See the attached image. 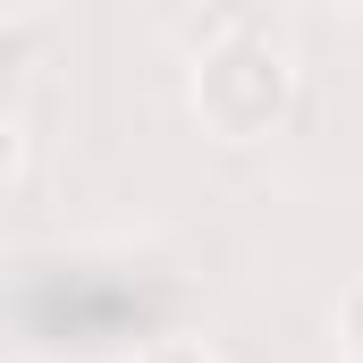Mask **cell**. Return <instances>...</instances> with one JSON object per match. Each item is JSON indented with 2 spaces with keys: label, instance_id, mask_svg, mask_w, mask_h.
I'll list each match as a JSON object with an SVG mask.
<instances>
[{
  "label": "cell",
  "instance_id": "cell-1",
  "mask_svg": "<svg viewBox=\"0 0 363 363\" xmlns=\"http://www.w3.org/2000/svg\"><path fill=\"white\" fill-rule=\"evenodd\" d=\"M178 279H161L152 262H43L17 287V330L43 355H135L152 330H169Z\"/></svg>",
  "mask_w": 363,
  "mask_h": 363
},
{
  "label": "cell",
  "instance_id": "cell-2",
  "mask_svg": "<svg viewBox=\"0 0 363 363\" xmlns=\"http://www.w3.org/2000/svg\"><path fill=\"white\" fill-rule=\"evenodd\" d=\"M186 110H194V127L220 135V144H271L279 127L296 118V51L279 43L271 26L228 17V26L194 51Z\"/></svg>",
  "mask_w": 363,
  "mask_h": 363
},
{
  "label": "cell",
  "instance_id": "cell-3",
  "mask_svg": "<svg viewBox=\"0 0 363 363\" xmlns=\"http://www.w3.org/2000/svg\"><path fill=\"white\" fill-rule=\"evenodd\" d=\"M127 363H220V347H211V338H194V330H152Z\"/></svg>",
  "mask_w": 363,
  "mask_h": 363
},
{
  "label": "cell",
  "instance_id": "cell-4",
  "mask_svg": "<svg viewBox=\"0 0 363 363\" xmlns=\"http://www.w3.org/2000/svg\"><path fill=\"white\" fill-rule=\"evenodd\" d=\"M330 330H338V355L347 363H363V279L338 296V313H330Z\"/></svg>",
  "mask_w": 363,
  "mask_h": 363
},
{
  "label": "cell",
  "instance_id": "cell-5",
  "mask_svg": "<svg viewBox=\"0 0 363 363\" xmlns=\"http://www.w3.org/2000/svg\"><path fill=\"white\" fill-rule=\"evenodd\" d=\"M26 178V118L17 110H0V194Z\"/></svg>",
  "mask_w": 363,
  "mask_h": 363
},
{
  "label": "cell",
  "instance_id": "cell-6",
  "mask_svg": "<svg viewBox=\"0 0 363 363\" xmlns=\"http://www.w3.org/2000/svg\"><path fill=\"white\" fill-rule=\"evenodd\" d=\"M0 9H34V0H0Z\"/></svg>",
  "mask_w": 363,
  "mask_h": 363
},
{
  "label": "cell",
  "instance_id": "cell-7",
  "mask_svg": "<svg viewBox=\"0 0 363 363\" xmlns=\"http://www.w3.org/2000/svg\"><path fill=\"white\" fill-rule=\"evenodd\" d=\"M338 9H363V0H338Z\"/></svg>",
  "mask_w": 363,
  "mask_h": 363
}]
</instances>
